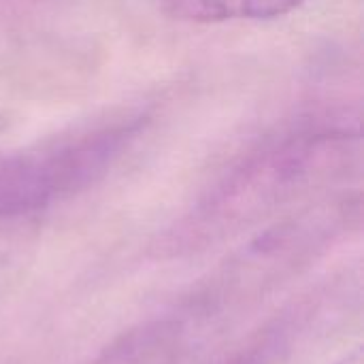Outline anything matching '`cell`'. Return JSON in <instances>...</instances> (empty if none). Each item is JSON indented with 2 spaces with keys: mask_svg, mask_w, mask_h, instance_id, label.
<instances>
[{
  "mask_svg": "<svg viewBox=\"0 0 364 364\" xmlns=\"http://www.w3.org/2000/svg\"><path fill=\"white\" fill-rule=\"evenodd\" d=\"M350 226V209H320L273 226L245 245L213 279L207 303L258 299L299 275Z\"/></svg>",
  "mask_w": 364,
  "mask_h": 364,
  "instance_id": "6da1fadb",
  "label": "cell"
},
{
  "mask_svg": "<svg viewBox=\"0 0 364 364\" xmlns=\"http://www.w3.org/2000/svg\"><path fill=\"white\" fill-rule=\"evenodd\" d=\"M115 132L0 164V220L30 213L90 183L115 151Z\"/></svg>",
  "mask_w": 364,
  "mask_h": 364,
  "instance_id": "7a4b0ae2",
  "label": "cell"
},
{
  "mask_svg": "<svg viewBox=\"0 0 364 364\" xmlns=\"http://www.w3.org/2000/svg\"><path fill=\"white\" fill-rule=\"evenodd\" d=\"M183 350V322L149 320L119 335L92 364H173Z\"/></svg>",
  "mask_w": 364,
  "mask_h": 364,
  "instance_id": "3957f363",
  "label": "cell"
},
{
  "mask_svg": "<svg viewBox=\"0 0 364 364\" xmlns=\"http://www.w3.org/2000/svg\"><path fill=\"white\" fill-rule=\"evenodd\" d=\"M303 309L284 314L250 337L222 364H282L303 326Z\"/></svg>",
  "mask_w": 364,
  "mask_h": 364,
  "instance_id": "5b68a950",
  "label": "cell"
},
{
  "mask_svg": "<svg viewBox=\"0 0 364 364\" xmlns=\"http://www.w3.org/2000/svg\"><path fill=\"white\" fill-rule=\"evenodd\" d=\"M158 11L196 23L232 19H273L292 13L305 0H149Z\"/></svg>",
  "mask_w": 364,
  "mask_h": 364,
  "instance_id": "277c9868",
  "label": "cell"
},
{
  "mask_svg": "<svg viewBox=\"0 0 364 364\" xmlns=\"http://www.w3.org/2000/svg\"><path fill=\"white\" fill-rule=\"evenodd\" d=\"M335 364H364V352L363 348H356L352 354L343 356L341 360H337Z\"/></svg>",
  "mask_w": 364,
  "mask_h": 364,
  "instance_id": "8992f818",
  "label": "cell"
}]
</instances>
